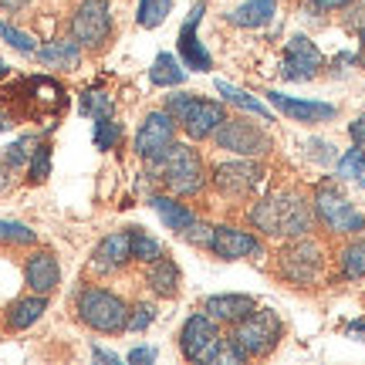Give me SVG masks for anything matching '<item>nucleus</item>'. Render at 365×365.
<instances>
[{
  "instance_id": "nucleus-1",
  "label": "nucleus",
  "mask_w": 365,
  "mask_h": 365,
  "mask_svg": "<svg viewBox=\"0 0 365 365\" xmlns=\"http://www.w3.org/2000/svg\"><path fill=\"white\" fill-rule=\"evenodd\" d=\"M247 223L264 237H304L314 230V210L312 203L298 193H274L261 196L254 207L247 210Z\"/></svg>"
},
{
  "instance_id": "nucleus-2",
  "label": "nucleus",
  "mask_w": 365,
  "mask_h": 365,
  "mask_svg": "<svg viewBox=\"0 0 365 365\" xmlns=\"http://www.w3.org/2000/svg\"><path fill=\"white\" fill-rule=\"evenodd\" d=\"M149 163H153V176L173 196H196V193H203V186H207L203 156L190 143H173L163 156L149 159Z\"/></svg>"
},
{
  "instance_id": "nucleus-3",
  "label": "nucleus",
  "mask_w": 365,
  "mask_h": 365,
  "mask_svg": "<svg viewBox=\"0 0 365 365\" xmlns=\"http://www.w3.org/2000/svg\"><path fill=\"white\" fill-rule=\"evenodd\" d=\"M75 312H78V322L98 335H118L125 331V322H129V304L125 298H118L115 291L108 287H81L75 294Z\"/></svg>"
},
{
  "instance_id": "nucleus-4",
  "label": "nucleus",
  "mask_w": 365,
  "mask_h": 365,
  "mask_svg": "<svg viewBox=\"0 0 365 365\" xmlns=\"http://www.w3.org/2000/svg\"><path fill=\"white\" fill-rule=\"evenodd\" d=\"M314 220L325 227L328 234L335 237H359L365 234V213L355 207L349 196L341 193V186H335L331 180H325L312 196Z\"/></svg>"
},
{
  "instance_id": "nucleus-5",
  "label": "nucleus",
  "mask_w": 365,
  "mask_h": 365,
  "mask_svg": "<svg viewBox=\"0 0 365 365\" xmlns=\"http://www.w3.org/2000/svg\"><path fill=\"white\" fill-rule=\"evenodd\" d=\"M166 112L176 118V125H180L193 143H203L210 139L217 125H220L227 112H223L220 102H213V98H200L193 91H176L166 98Z\"/></svg>"
},
{
  "instance_id": "nucleus-6",
  "label": "nucleus",
  "mask_w": 365,
  "mask_h": 365,
  "mask_svg": "<svg viewBox=\"0 0 365 365\" xmlns=\"http://www.w3.org/2000/svg\"><path fill=\"white\" fill-rule=\"evenodd\" d=\"M277 274L298 287L322 284V277H325V250H322V244L312 240L308 234L291 237V244H284L281 254H277Z\"/></svg>"
},
{
  "instance_id": "nucleus-7",
  "label": "nucleus",
  "mask_w": 365,
  "mask_h": 365,
  "mask_svg": "<svg viewBox=\"0 0 365 365\" xmlns=\"http://www.w3.org/2000/svg\"><path fill=\"white\" fill-rule=\"evenodd\" d=\"M230 335L247 352V359H264V355H271L281 345L284 325H281V318H277L274 308H254L237 325H230Z\"/></svg>"
},
{
  "instance_id": "nucleus-8",
  "label": "nucleus",
  "mask_w": 365,
  "mask_h": 365,
  "mask_svg": "<svg viewBox=\"0 0 365 365\" xmlns=\"http://www.w3.org/2000/svg\"><path fill=\"white\" fill-rule=\"evenodd\" d=\"M71 38L81 44V51H102L108 38H112V7L108 0H78L71 21H68Z\"/></svg>"
},
{
  "instance_id": "nucleus-9",
  "label": "nucleus",
  "mask_w": 365,
  "mask_h": 365,
  "mask_svg": "<svg viewBox=\"0 0 365 365\" xmlns=\"http://www.w3.org/2000/svg\"><path fill=\"white\" fill-rule=\"evenodd\" d=\"M217 149H227L234 156H247V159H261L274 149V139L261 125H254L247 118H223L217 132L210 135Z\"/></svg>"
},
{
  "instance_id": "nucleus-10",
  "label": "nucleus",
  "mask_w": 365,
  "mask_h": 365,
  "mask_svg": "<svg viewBox=\"0 0 365 365\" xmlns=\"http://www.w3.org/2000/svg\"><path fill=\"white\" fill-rule=\"evenodd\" d=\"M213 190L227 200H244V196H254L261 190L264 182V166L257 159H247V156H237L230 163H217L213 166Z\"/></svg>"
},
{
  "instance_id": "nucleus-11",
  "label": "nucleus",
  "mask_w": 365,
  "mask_h": 365,
  "mask_svg": "<svg viewBox=\"0 0 365 365\" xmlns=\"http://www.w3.org/2000/svg\"><path fill=\"white\" fill-rule=\"evenodd\" d=\"M176 118L166 108H156L143 118V125L135 132V156L139 159H156L163 156L173 143H176Z\"/></svg>"
},
{
  "instance_id": "nucleus-12",
  "label": "nucleus",
  "mask_w": 365,
  "mask_h": 365,
  "mask_svg": "<svg viewBox=\"0 0 365 365\" xmlns=\"http://www.w3.org/2000/svg\"><path fill=\"white\" fill-rule=\"evenodd\" d=\"M325 68V54L318 51V44L304 34H294L284 48V61H281V78L284 81H312L322 75Z\"/></svg>"
},
{
  "instance_id": "nucleus-13",
  "label": "nucleus",
  "mask_w": 365,
  "mask_h": 365,
  "mask_svg": "<svg viewBox=\"0 0 365 365\" xmlns=\"http://www.w3.org/2000/svg\"><path fill=\"white\" fill-rule=\"evenodd\" d=\"M217 339H220V322H213L207 312H193L180 328V352L190 362H207Z\"/></svg>"
},
{
  "instance_id": "nucleus-14",
  "label": "nucleus",
  "mask_w": 365,
  "mask_h": 365,
  "mask_svg": "<svg viewBox=\"0 0 365 365\" xmlns=\"http://www.w3.org/2000/svg\"><path fill=\"white\" fill-rule=\"evenodd\" d=\"M210 250L220 261H250V257H264V240L257 234H250V230L223 223V227H213Z\"/></svg>"
},
{
  "instance_id": "nucleus-15",
  "label": "nucleus",
  "mask_w": 365,
  "mask_h": 365,
  "mask_svg": "<svg viewBox=\"0 0 365 365\" xmlns=\"http://www.w3.org/2000/svg\"><path fill=\"white\" fill-rule=\"evenodd\" d=\"M267 102L287 115L291 122H304V125H318V122H331L339 115V108L328 102H308V98H291V95H281V91H267Z\"/></svg>"
},
{
  "instance_id": "nucleus-16",
  "label": "nucleus",
  "mask_w": 365,
  "mask_h": 365,
  "mask_svg": "<svg viewBox=\"0 0 365 365\" xmlns=\"http://www.w3.org/2000/svg\"><path fill=\"white\" fill-rule=\"evenodd\" d=\"M203 11H207V4H203V0H200V4H193V11L186 14L180 34H176V41H180V61H182V68H193V71H210V68H213V58H210L207 48H200V41H196V27H200Z\"/></svg>"
},
{
  "instance_id": "nucleus-17",
  "label": "nucleus",
  "mask_w": 365,
  "mask_h": 365,
  "mask_svg": "<svg viewBox=\"0 0 365 365\" xmlns=\"http://www.w3.org/2000/svg\"><path fill=\"white\" fill-rule=\"evenodd\" d=\"M24 284L34 291V294H51L61 284V267H58V257L51 250H34L24 261Z\"/></svg>"
},
{
  "instance_id": "nucleus-18",
  "label": "nucleus",
  "mask_w": 365,
  "mask_h": 365,
  "mask_svg": "<svg viewBox=\"0 0 365 365\" xmlns=\"http://www.w3.org/2000/svg\"><path fill=\"white\" fill-rule=\"evenodd\" d=\"M132 261V247H129V230H115L98 240V247L91 254V267L95 271H118Z\"/></svg>"
},
{
  "instance_id": "nucleus-19",
  "label": "nucleus",
  "mask_w": 365,
  "mask_h": 365,
  "mask_svg": "<svg viewBox=\"0 0 365 365\" xmlns=\"http://www.w3.org/2000/svg\"><path fill=\"white\" fill-rule=\"evenodd\" d=\"M48 312V294H24V298H17L7 304V312H4V325L7 331H24V328L38 325L41 318Z\"/></svg>"
},
{
  "instance_id": "nucleus-20",
  "label": "nucleus",
  "mask_w": 365,
  "mask_h": 365,
  "mask_svg": "<svg viewBox=\"0 0 365 365\" xmlns=\"http://www.w3.org/2000/svg\"><path fill=\"white\" fill-rule=\"evenodd\" d=\"M257 308V301L250 298V294H210L203 301V312L213 318V322H220V325H237L244 314H250Z\"/></svg>"
},
{
  "instance_id": "nucleus-21",
  "label": "nucleus",
  "mask_w": 365,
  "mask_h": 365,
  "mask_svg": "<svg viewBox=\"0 0 365 365\" xmlns=\"http://www.w3.org/2000/svg\"><path fill=\"white\" fill-rule=\"evenodd\" d=\"M149 207L159 213V220L170 227L176 237H182L190 227L196 223V213L186 203H180V196H173V193H156V196H149Z\"/></svg>"
},
{
  "instance_id": "nucleus-22",
  "label": "nucleus",
  "mask_w": 365,
  "mask_h": 365,
  "mask_svg": "<svg viewBox=\"0 0 365 365\" xmlns=\"http://www.w3.org/2000/svg\"><path fill=\"white\" fill-rule=\"evenodd\" d=\"M145 284H149V291L159 294V298H176V294H180V284H182V274H180V267H176V261H173V257H163V254H159L156 261H149V267H145Z\"/></svg>"
},
{
  "instance_id": "nucleus-23",
  "label": "nucleus",
  "mask_w": 365,
  "mask_h": 365,
  "mask_svg": "<svg viewBox=\"0 0 365 365\" xmlns=\"http://www.w3.org/2000/svg\"><path fill=\"white\" fill-rule=\"evenodd\" d=\"M38 61L44 68H58V71H71L81 65V44L75 38H58L48 41L44 48H38Z\"/></svg>"
},
{
  "instance_id": "nucleus-24",
  "label": "nucleus",
  "mask_w": 365,
  "mask_h": 365,
  "mask_svg": "<svg viewBox=\"0 0 365 365\" xmlns=\"http://www.w3.org/2000/svg\"><path fill=\"white\" fill-rule=\"evenodd\" d=\"M274 14H277V0H240L237 7H230L227 14V21L234 27H267L274 21Z\"/></svg>"
},
{
  "instance_id": "nucleus-25",
  "label": "nucleus",
  "mask_w": 365,
  "mask_h": 365,
  "mask_svg": "<svg viewBox=\"0 0 365 365\" xmlns=\"http://www.w3.org/2000/svg\"><path fill=\"white\" fill-rule=\"evenodd\" d=\"M149 81L156 85V88H180L182 81H186V68H180V58L170 51L156 54V61L149 68Z\"/></svg>"
},
{
  "instance_id": "nucleus-26",
  "label": "nucleus",
  "mask_w": 365,
  "mask_h": 365,
  "mask_svg": "<svg viewBox=\"0 0 365 365\" xmlns=\"http://www.w3.org/2000/svg\"><path fill=\"white\" fill-rule=\"evenodd\" d=\"M217 91H220L223 98L230 105H237V108H244V112H250V115H257L261 122H274L271 108L261 102V98H254V95H247L244 88H237V85H230V81H217Z\"/></svg>"
},
{
  "instance_id": "nucleus-27",
  "label": "nucleus",
  "mask_w": 365,
  "mask_h": 365,
  "mask_svg": "<svg viewBox=\"0 0 365 365\" xmlns=\"http://www.w3.org/2000/svg\"><path fill=\"white\" fill-rule=\"evenodd\" d=\"M339 271H341V277H349V281H362L365 277V240H362V234H359V240H349V244L339 250Z\"/></svg>"
},
{
  "instance_id": "nucleus-28",
  "label": "nucleus",
  "mask_w": 365,
  "mask_h": 365,
  "mask_svg": "<svg viewBox=\"0 0 365 365\" xmlns=\"http://www.w3.org/2000/svg\"><path fill=\"white\" fill-rule=\"evenodd\" d=\"M129 247H132V261H156L163 254V244H159L153 234H145L143 227H129Z\"/></svg>"
},
{
  "instance_id": "nucleus-29",
  "label": "nucleus",
  "mask_w": 365,
  "mask_h": 365,
  "mask_svg": "<svg viewBox=\"0 0 365 365\" xmlns=\"http://www.w3.org/2000/svg\"><path fill=\"white\" fill-rule=\"evenodd\" d=\"M170 14H173V0H139L135 24L145 27V31H153V27H159Z\"/></svg>"
},
{
  "instance_id": "nucleus-30",
  "label": "nucleus",
  "mask_w": 365,
  "mask_h": 365,
  "mask_svg": "<svg viewBox=\"0 0 365 365\" xmlns=\"http://www.w3.org/2000/svg\"><path fill=\"white\" fill-rule=\"evenodd\" d=\"M34 149H38V135H21V139H17V143H11L7 145V149H4V166H7V170H21V166H27V163H31V153H34Z\"/></svg>"
},
{
  "instance_id": "nucleus-31",
  "label": "nucleus",
  "mask_w": 365,
  "mask_h": 365,
  "mask_svg": "<svg viewBox=\"0 0 365 365\" xmlns=\"http://www.w3.org/2000/svg\"><path fill=\"white\" fill-rule=\"evenodd\" d=\"M38 240V234L17 220H0V247H31Z\"/></svg>"
},
{
  "instance_id": "nucleus-32",
  "label": "nucleus",
  "mask_w": 365,
  "mask_h": 365,
  "mask_svg": "<svg viewBox=\"0 0 365 365\" xmlns=\"http://www.w3.org/2000/svg\"><path fill=\"white\" fill-rule=\"evenodd\" d=\"M207 362H217V365H240V362H247V352H244V349L237 345L234 335H227V339L220 335Z\"/></svg>"
},
{
  "instance_id": "nucleus-33",
  "label": "nucleus",
  "mask_w": 365,
  "mask_h": 365,
  "mask_svg": "<svg viewBox=\"0 0 365 365\" xmlns=\"http://www.w3.org/2000/svg\"><path fill=\"white\" fill-rule=\"evenodd\" d=\"M118 139H122V125H118L112 115H102L95 118V149H102V153H108V149H115Z\"/></svg>"
},
{
  "instance_id": "nucleus-34",
  "label": "nucleus",
  "mask_w": 365,
  "mask_h": 365,
  "mask_svg": "<svg viewBox=\"0 0 365 365\" xmlns=\"http://www.w3.org/2000/svg\"><path fill=\"white\" fill-rule=\"evenodd\" d=\"M51 176V145L38 143V149L31 153V163H27V182H44Z\"/></svg>"
},
{
  "instance_id": "nucleus-35",
  "label": "nucleus",
  "mask_w": 365,
  "mask_h": 365,
  "mask_svg": "<svg viewBox=\"0 0 365 365\" xmlns=\"http://www.w3.org/2000/svg\"><path fill=\"white\" fill-rule=\"evenodd\" d=\"M0 38L7 41L14 51H21V54H34V51H38V41L31 38V34H24V31H17L14 24H7V21H0Z\"/></svg>"
},
{
  "instance_id": "nucleus-36",
  "label": "nucleus",
  "mask_w": 365,
  "mask_h": 365,
  "mask_svg": "<svg viewBox=\"0 0 365 365\" xmlns=\"http://www.w3.org/2000/svg\"><path fill=\"white\" fill-rule=\"evenodd\" d=\"M156 322V304L149 301H139L129 308V322H125V331H145V328Z\"/></svg>"
},
{
  "instance_id": "nucleus-37",
  "label": "nucleus",
  "mask_w": 365,
  "mask_h": 365,
  "mask_svg": "<svg viewBox=\"0 0 365 365\" xmlns=\"http://www.w3.org/2000/svg\"><path fill=\"white\" fill-rule=\"evenodd\" d=\"M81 112L91 118L112 115V98H108L105 91H85V95H81Z\"/></svg>"
},
{
  "instance_id": "nucleus-38",
  "label": "nucleus",
  "mask_w": 365,
  "mask_h": 365,
  "mask_svg": "<svg viewBox=\"0 0 365 365\" xmlns=\"http://www.w3.org/2000/svg\"><path fill=\"white\" fill-rule=\"evenodd\" d=\"M362 173H365V153L355 145V149H349V153L339 159V176L341 180H359Z\"/></svg>"
},
{
  "instance_id": "nucleus-39",
  "label": "nucleus",
  "mask_w": 365,
  "mask_h": 365,
  "mask_svg": "<svg viewBox=\"0 0 365 365\" xmlns=\"http://www.w3.org/2000/svg\"><path fill=\"white\" fill-rule=\"evenodd\" d=\"M186 244H193V247H210V240H213V227H207L203 220H196L186 234H182Z\"/></svg>"
},
{
  "instance_id": "nucleus-40",
  "label": "nucleus",
  "mask_w": 365,
  "mask_h": 365,
  "mask_svg": "<svg viewBox=\"0 0 365 365\" xmlns=\"http://www.w3.org/2000/svg\"><path fill=\"white\" fill-rule=\"evenodd\" d=\"M355 0H308V7L314 14H331V11H345V7H352Z\"/></svg>"
},
{
  "instance_id": "nucleus-41",
  "label": "nucleus",
  "mask_w": 365,
  "mask_h": 365,
  "mask_svg": "<svg viewBox=\"0 0 365 365\" xmlns=\"http://www.w3.org/2000/svg\"><path fill=\"white\" fill-rule=\"evenodd\" d=\"M308 156L318 159V163H331V159H335V153H331V145H328V143H308Z\"/></svg>"
},
{
  "instance_id": "nucleus-42",
  "label": "nucleus",
  "mask_w": 365,
  "mask_h": 365,
  "mask_svg": "<svg viewBox=\"0 0 365 365\" xmlns=\"http://www.w3.org/2000/svg\"><path fill=\"white\" fill-rule=\"evenodd\" d=\"M349 135H352V143L365 153V115H359L352 125H349Z\"/></svg>"
},
{
  "instance_id": "nucleus-43",
  "label": "nucleus",
  "mask_w": 365,
  "mask_h": 365,
  "mask_svg": "<svg viewBox=\"0 0 365 365\" xmlns=\"http://www.w3.org/2000/svg\"><path fill=\"white\" fill-rule=\"evenodd\" d=\"M132 365H143V362H156V349H132L129 352Z\"/></svg>"
},
{
  "instance_id": "nucleus-44",
  "label": "nucleus",
  "mask_w": 365,
  "mask_h": 365,
  "mask_svg": "<svg viewBox=\"0 0 365 365\" xmlns=\"http://www.w3.org/2000/svg\"><path fill=\"white\" fill-rule=\"evenodd\" d=\"M91 355H95L98 362H118L115 352H105V349H98V345H91Z\"/></svg>"
},
{
  "instance_id": "nucleus-45",
  "label": "nucleus",
  "mask_w": 365,
  "mask_h": 365,
  "mask_svg": "<svg viewBox=\"0 0 365 365\" xmlns=\"http://www.w3.org/2000/svg\"><path fill=\"white\" fill-rule=\"evenodd\" d=\"M349 335H352V339H359V341L365 339V318H359V322H352V325H349Z\"/></svg>"
},
{
  "instance_id": "nucleus-46",
  "label": "nucleus",
  "mask_w": 365,
  "mask_h": 365,
  "mask_svg": "<svg viewBox=\"0 0 365 365\" xmlns=\"http://www.w3.org/2000/svg\"><path fill=\"white\" fill-rule=\"evenodd\" d=\"M7 186H11V170H7V166H4V159H0V193H4Z\"/></svg>"
},
{
  "instance_id": "nucleus-47",
  "label": "nucleus",
  "mask_w": 365,
  "mask_h": 365,
  "mask_svg": "<svg viewBox=\"0 0 365 365\" xmlns=\"http://www.w3.org/2000/svg\"><path fill=\"white\" fill-rule=\"evenodd\" d=\"M24 4H27V0H0V7H4V11H21V7H24Z\"/></svg>"
},
{
  "instance_id": "nucleus-48",
  "label": "nucleus",
  "mask_w": 365,
  "mask_h": 365,
  "mask_svg": "<svg viewBox=\"0 0 365 365\" xmlns=\"http://www.w3.org/2000/svg\"><path fill=\"white\" fill-rule=\"evenodd\" d=\"M14 125V118H11V112H4V108H0V132H7Z\"/></svg>"
},
{
  "instance_id": "nucleus-49",
  "label": "nucleus",
  "mask_w": 365,
  "mask_h": 365,
  "mask_svg": "<svg viewBox=\"0 0 365 365\" xmlns=\"http://www.w3.org/2000/svg\"><path fill=\"white\" fill-rule=\"evenodd\" d=\"M359 34H362V61H365V27L359 31Z\"/></svg>"
},
{
  "instance_id": "nucleus-50",
  "label": "nucleus",
  "mask_w": 365,
  "mask_h": 365,
  "mask_svg": "<svg viewBox=\"0 0 365 365\" xmlns=\"http://www.w3.org/2000/svg\"><path fill=\"white\" fill-rule=\"evenodd\" d=\"M0 78H7V65L4 61H0Z\"/></svg>"
},
{
  "instance_id": "nucleus-51",
  "label": "nucleus",
  "mask_w": 365,
  "mask_h": 365,
  "mask_svg": "<svg viewBox=\"0 0 365 365\" xmlns=\"http://www.w3.org/2000/svg\"><path fill=\"white\" fill-rule=\"evenodd\" d=\"M359 182H362V186H365V173H362V176H359Z\"/></svg>"
}]
</instances>
